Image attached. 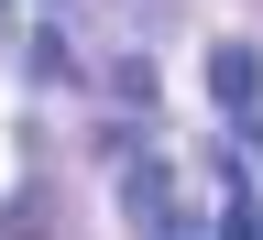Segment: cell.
<instances>
[{"mask_svg": "<svg viewBox=\"0 0 263 240\" xmlns=\"http://www.w3.org/2000/svg\"><path fill=\"white\" fill-rule=\"evenodd\" d=\"M209 98H219V110H252V98H263V55L252 44H219L209 55Z\"/></svg>", "mask_w": 263, "mask_h": 240, "instance_id": "1", "label": "cell"}, {"mask_svg": "<svg viewBox=\"0 0 263 240\" xmlns=\"http://www.w3.org/2000/svg\"><path fill=\"white\" fill-rule=\"evenodd\" d=\"M219 240H263V208H252V186H230V208H219Z\"/></svg>", "mask_w": 263, "mask_h": 240, "instance_id": "2", "label": "cell"}]
</instances>
